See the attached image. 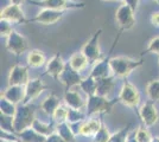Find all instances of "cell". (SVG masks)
<instances>
[{
	"instance_id": "6da1fadb",
	"label": "cell",
	"mask_w": 159,
	"mask_h": 142,
	"mask_svg": "<svg viewBox=\"0 0 159 142\" xmlns=\"http://www.w3.org/2000/svg\"><path fill=\"white\" fill-rule=\"evenodd\" d=\"M33 121H34V107L23 104L20 108L17 109V113L14 115V131L20 134L21 131L30 128L33 124Z\"/></svg>"
},
{
	"instance_id": "7a4b0ae2",
	"label": "cell",
	"mask_w": 159,
	"mask_h": 142,
	"mask_svg": "<svg viewBox=\"0 0 159 142\" xmlns=\"http://www.w3.org/2000/svg\"><path fill=\"white\" fill-rule=\"evenodd\" d=\"M111 70L119 77H125L132 72L134 69L141 65V61H135L128 57H115L109 61Z\"/></svg>"
},
{
	"instance_id": "3957f363",
	"label": "cell",
	"mask_w": 159,
	"mask_h": 142,
	"mask_svg": "<svg viewBox=\"0 0 159 142\" xmlns=\"http://www.w3.org/2000/svg\"><path fill=\"white\" fill-rule=\"evenodd\" d=\"M112 105L113 102H109L106 97L94 95V96H89V98L87 101V111H88V115L111 111Z\"/></svg>"
},
{
	"instance_id": "277c9868",
	"label": "cell",
	"mask_w": 159,
	"mask_h": 142,
	"mask_svg": "<svg viewBox=\"0 0 159 142\" xmlns=\"http://www.w3.org/2000/svg\"><path fill=\"white\" fill-rule=\"evenodd\" d=\"M134 11H133L128 5H121L116 11V15L115 19L118 21L119 26L121 27V30H129L134 26L135 24V19H134Z\"/></svg>"
},
{
	"instance_id": "5b68a950",
	"label": "cell",
	"mask_w": 159,
	"mask_h": 142,
	"mask_svg": "<svg viewBox=\"0 0 159 142\" xmlns=\"http://www.w3.org/2000/svg\"><path fill=\"white\" fill-rule=\"evenodd\" d=\"M119 98L125 105L129 107V108L137 107L140 101V96L137 88H134L132 84H129V83H125L124 84V87H122L121 91H120Z\"/></svg>"
},
{
	"instance_id": "8992f818",
	"label": "cell",
	"mask_w": 159,
	"mask_h": 142,
	"mask_svg": "<svg viewBox=\"0 0 159 142\" xmlns=\"http://www.w3.org/2000/svg\"><path fill=\"white\" fill-rule=\"evenodd\" d=\"M102 32V30H98L95 34L92 37V39L87 43L86 45L82 49V52L87 57L88 62L94 63V62H99L100 59V47H99V37Z\"/></svg>"
},
{
	"instance_id": "52a82bcc",
	"label": "cell",
	"mask_w": 159,
	"mask_h": 142,
	"mask_svg": "<svg viewBox=\"0 0 159 142\" xmlns=\"http://www.w3.org/2000/svg\"><path fill=\"white\" fill-rule=\"evenodd\" d=\"M29 74L25 67L14 65L10 76H8V85L10 87H25L29 83Z\"/></svg>"
},
{
	"instance_id": "ba28073f",
	"label": "cell",
	"mask_w": 159,
	"mask_h": 142,
	"mask_svg": "<svg viewBox=\"0 0 159 142\" xmlns=\"http://www.w3.org/2000/svg\"><path fill=\"white\" fill-rule=\"evenodd\" d=\"M6 47H7V50L11 51L12 54L19 56V54H21L25 50H26V47H27L26 39H25L21 34H19L18 32L13 31L12 33L8 36V39H7V43H6Z\"/></svg>"
},
{
	"instance_id": "9c48e42d",
	"label": "cell",
	"mask_w": 159,
	"mask_h": 142,
	"mask_svg": "<svg viewBox=\"0 0 159 142\" xmlns=\"http://www.w3.org/2000/svg\"><path fill=\"white\" fill-rule=\"evenodd\" d=\"M1 19L10 23H26V20L24 19L23 11L20 10L19 5L16 4L8 5L1 11Z\"/></svg>"
},
{
	"instance_id": "30bf717a",
	"label": "cell",
	"mask_w": 159,
	"mask_h": 142,
	"mask_svg": "<svg viewBox=\"0 0 159 142\" xmlns=\"http://www.w3.org/2000/svg\"><path fill=\"white\" fill-rule=\"evenodd\" d=\"M62 11H55V10H49V8H44L36 18L30 19L26 21H36L39 24H44V25H50V24H55L56 21H58L62 18Z\"/></svg>"
},
{
	"instance_id": "8fae6325",
	"label": "cell",
	"mask_w": 159,
	"mask_h": 142,
	"mask_svg": "<svg viewBox=\"0 0 159 142\" xmlns=\"http://www.w3.org/2000/svg\"><path fill=\"white\" fill-rule=\"evenodd\" d=\"M140 117L147 127H151V126L157 123L158 113H157V109L154 108V105L151 102H147L140 108Z\"/></svg>"
},
{
	"instance_id": "7c38bea8",
	"label": "cell",
	"mask_w": 159,
	"mask_h": 142,
	"mask_svg": "<svg viewBox=\"0 0 159 142\" xmlns=\"http://www.w3.org/2000/svg\"><path fill=\"white\" fill-rule=\"evenodd\" d=\"M44 85L39 80H31L29 81L26 85H25V97L23 104H27L30 101L34 100L36 97H38L40 95V93L43 91Z\"/></svg>"
},
{
	"instance_id": "4fadbf2b",
	"label": "cell",
	"mask_w": 159,
	"mask_h": 142,
	"mask_svg": "<svg viewBox=\"0 0 159 142\" xmlns=\"http://www.w3.org/2000/svg\"><path fill=\"white\" fill-rule=\"evenodd\" d=\"M63 84H66V87H74V85H80L82 83V77L80 76L77 71H75L70 65H66L64 71L58 78Z\"/></svg>"
},
{
	"instance_id": "5bb4252c",
	"label": "cell",
	"mask_w": 159,
	"mask_h": 142,
	"mask_svg": "<svg viewBox=\"0 0 159 142\" xmlns=\"http://www.w3.org/2000/svg\"><path fill=\"white\" fill-rule=\"evenodd\" d=\"M36 4H39L40 6L49 10H55V11H62L64 8H77V7L83 6V4H73L70 0H43L42 2H36Z\"/></svg>"
},
{
	"instance_id": "9a60e30c",
	"label": "cell",
	"mask_w": 159,
	"mask_h": 142,
	"mask_svg": "<svg viewBox=\"0 0 159 142\" xmlns=\"http://www.w3.org/2000/svg\"><path fill=\"white\" fill-rule=\"evenodd\" d=\"M64 69H66V65H64V62L62 59V57L60 54H56L48 63L47 74L52 76L55 80H58L62 72L64 71Z\"/></svg>"
},
{
	"instance_id": "2e32d148",
	"label": "cell",
	"mask_w": 159,
	"mask_h": 142,
	"mask_svg": "<svg viewBox=\"0 0 159 142\" xmlns=\"http://www.w3.org/2000/svg\"><path fill=\"white\" fill-rule=\"evenodd\" d=\"M64 101H66L68 108L80 110V111L84 108V105H87V103L81 97V95L79 93H76V91H73V90H69L68 93H66Z\"/></svg>"
},
{
	"instance_id": "e0dca14e",
	"label": "cell",
	"mask_w": 159,
	"mask_h": 142,
	"mask_svg": "<svg viewBox=\"0 0 159 142\" xmlns=\"http://www.w3.org/2000/svg\"><path fill=\"white\" fill-rule=\"evenodd\" d=\"M2 97H5L13 104H17L19 102L23 103L25 97V90L23 87H8V89L2 94Z\"/></svg>"
},
{
	"instance_id": "ac0fdd59",
	"label": "cell",
	"mask_w": 159,
	"mask_h": 142,
	"mask_svg": "<svg viewBox=\"0 0 159 142\" xmlns=\"http://www.w3.org/2000/svg\"><path fill=\"white\" fill-rule=\"evenodd\" d=\"M113 87H114V82L112 77L99 78L96 80V95L101 97H107L108 94L112 91Z\"/></svg>"
},
{
	"instance_id": "d6986e66",
	"label": "cell",
	"mask_w": 159,
	"mask_h": 142,
	"mask_svg": "<svg viewBox=\"0 0 159 142\" xmlns=\"http://www.w3.org/2000/svg\"><path fill=\"white\" fill-rule=\"evenodd\" d=\"M101 127L102 126H101L100 121L92 118V120H88V121L82 123V126H81V133L80 134H82V135L84 136L96 135L98 131L101 129Z\"/></svg>"
},
{
	"instance_id": "ffe728a7",
	"label": "cell",
	"mask_w": 159,
	"mask_h": 142,
	"mask_svg": "<svg viewBox=\"0 0 159 142\" xmlns=\"http://www.w3.org/2000/svg\"><path fill=\"white\" fill-rule=\"evenodd\" d=\"M111 70V65H109V62L107 61H99L96 63V65L94 67L93 71L90 76L95 78V80H99V78H106L108 77V71Z\"/></svg>"
},
{
	"instance_id": "44dd1931",
	"label": "cell",
	"mask_w": 159,
	"mask_h": 142,
	"mask_svg": "<svg viewBox=\"0 0 159 142\" xmlns=\"http://www.w3.org/2000/svg\"><path fill=\"white\" fill-rule=\"evenodd\" d=\"M88 64V59L87 57L84 56L83 52H76L71 56L70 58V62H69V65L75 70V71H82L83 69L87 67Z\"/></svg>"
},
{
	"instance_id": "7402d4cb",
	"label": "cell",
	"mask_w": 159,
	"mask_h": 142,
	"mask_svg": "<svg viewBox=\"0 0 159 142\" xmlns=\"http://www.w3.org/2000/svg\"><path fill=\"white\" fill-rule=\"evenodd\" d=\"M21 140L24 142H45L47 137L40 135L39 133H37L33 128H29L24 131L20 133Z\"/></svg>"
},
{
	"instance_id": "603a6c76",
	"label": "cell",
	"mask_w": 159,
	"mask_h": 142,
	"mask_svg": "<svg viewBox=\"0 0 159 142\" xmlns=\"http://www.w3.org/2000/svg\"><path fill=\"white\" fill-rule=\"evenodd\" d=\"M60 101L55 95H50V97H48L45 101L42 103V109L43 111L48 115H53L56 109L60 107Z\"/></svg>"
},
{
	"instance_id": "cb8c5ba5",
	"label": "cell",
	"mask_w": 159,
	"mask_h": 142,
	"mask_svg": "<svg viewBox=\"0 0 159 142\" xmlns=\"http://www.w3.org/2000/svg\"><path fill=\"white\" fill-rule=\"evenodd\" d=\"M44 62H45V56L39 50H32L27 56V63L32 68L42 67L44 64Z\"/></svg>"
},
{
	"instance_id": "d4e9b609",
	"label": "cell",
	"mask_w": 159,
	"mask_h": 142,
	"mask_svg": "<svg viewBox=\"0 0 159 142\" xmlns=\"http://www.w3.org/2000/svg\"><path fill=\"white\" fill-rule=\"evenodd\" d=\"M57 134L64 140L66 142H75V134L70 129V126L64 123H60L57 126Z\"/></svg>"
},
{
	"instance_id": "484cf974",
	"label": "cell",
	"mask_w": 159,
	"mask_h": 142,
	"mask_svg": "<svg viewBox=\"0 0 159 142\" xmlns=\"http://www.w3.org/2000/svg\"><path fill=\"white\" fill-rule=\"evenodd\" d=\"M32 128L37 133H39L40 135L45 136V137H48V136H50L52 134V127H51V124H44L43 122H39L38 120H34L33 121Z\"/></svg>"
},
{
	"instance_id": "4316f807",
	"label": "cell",
	"mask_w": 159,
	"mask_h": 142,
	"mask_svg": "<svg viewBox=\"0 0 159 142\" xmlns=\"http://www.w3.org/2000/svg\"><path fill=\"white\" fill-rule=\"evenodd\" d=\"M80 85H81V88L83 89L89 96L96 95V80L93 78L92 76H89L84 81H82V83Z\"/></svg>"
},
{
	"instance_id": "83f0119b",
	"label": "cell",
	"mask_w": 159,
	"mask_h": 142,
	"mask_svg": "<svg viewBox=\"0 0 159 142\" xmlns=\"http://www.w3.org/2000/svg\"><path fill=\"white\" fill-rule=\"evenodd\" d=\"M0 105H1V114L7 115V116H13L14 117L16 113H17L16 104L11 103L8 100H6L5 97L1 96V103H0Z\"/></svg>"
},
{
	"instance_id": "f1b7e54d",
	"label": "cell",
	"mask_w": 159,
	"mask_h": 142,
	"mask_svg": "<svg viewBox=\"0 0 159 142\" xmlns=\"http://www.w3.org/2000/svg\"><path fill=\"white\" fill-rule=\"evenodd\" d=\"M146 93L151 101H159V81H152L148 83Z\"/></svg>"
},
{
	"instance_id": "f546056e",
	"label": "cell",
	"mask_w": 159,
	"mask_h": 142,
	"mask_svg": "<svg viewBox=\"0 0 159 142\" xmlns=\"http://www.w3.org/2000/svg\"><path fill=\"white\" fill-rule=\"evenodd\" d=\"M68 114H69V108H66L64 105H60L53 114V118L58 123H64L66 121H68Z\"/></svg>"
},
{
	"instance_id": "4dcf8cb0",
	"label": "cell",
	"mask_w": 159,
	"mask_h": 142,
	"mask_svg": "<svg viewBox=\"0 0 159 142\" xmlns=\"http://www.w3.org/2000/svg\"><path fill=\"white\" fill-rule=\"evenodd\" d=\"M13 122H14L13 116H7V115L1 114V130H5V131H8V133H12V131L14 130Z\"/></svg>"
},
{
	"instance_id": "1f68e13d",
	"label": "cell",
	"mask_w": 159,
	"mask_h": 142,
	"mask_svg": "<svg viewBox=\"0 0 159 142\" xmlns=\"http://www.w3.org/2000/svg\"><path fill=\"white\" fill-rule=\"evenodd\" d=\"M135 139L138 142H152V137L145 127H139L135 133Z\"/></svg>"
},
{
	"instance_id": "d6a6232c",
	"label": "cell",
	"mask_w": 159,
	"mask_h": 142,
	"mask_svg": "<svg viewBox=\"0 0 159 142\" xmlns=\"http://www.w3.org/2000/svg\"><path fill=\"white\" fill-rule=\"evenodd\" d=\"M127 133H128V127L124 128L122 130H120V131L111 136L108 142H127V137H128Z\"/></svg>"
},
{
	"instance_id": "836d02e7",
	"label": "cell",
	"mask_w": 159,
	"mask_h": 142,
	"mask_svg": "<svg viewBox=\"0 0 159 142\" xmlns=\"http://www.w3.org/2000/svg\"><path fill=\"white\" fill-rule=\"evenodd\" d=\"M83 114L80 110H75V109L69 108V114H68V121L69 123H76V122H81L83 120Z\"/></svg>"
},
{
	"instance_id": "e575fe53",
	"label": "cell",
	"mask_w": 159,
	"mask_h": 142,
	"mask_svg": "<svg viewBox=\"0 0 159 142\" xmlns=\"http://www.w3.org/2000/svg\"><path fill=\"white\" fill-rule=\"evenodd\" d=\"M111 136L112 135H109V133H108L106 127L102 126L101 129L98 131V134L95 135V142H108L109 139H111Z\"/></svg>"
},
{
	"instance_id": "d590c367",
	"label": "cell",
	"mask_w": 159,
	"mask_h": 142,
	"mask_svg": "<svg viewBox=\"0 0 159 142\" xmlns=\"http://www.w3.org/2000/svg\"><path fill=\"white\" fill-rule=\"evenodd\" d=\"M0 31H1V36H10V34L13 32L12 26H11V23L1 19V21H0Z\"/></svg>"
},
{
	"instance_id": "8d00e7d4",
	"label": "cell",
	"mask_w": 159,
	"mask_h": 142,
	"mask_svg": "<svg viewBox=\"0 0 159 142\" xmlns=\"http://www.w3.org/2000/svg\"><path fill=\"white\" fill-rule=\"evenodd\" d=\"M145 52H153V54H159V37L154 38L150 41L148 44V47Z\"/></svg>"
},
{
	"instance_id": "74e56055",
	"label": "cell",
	"mask_w": 159,
	"mask_h": 142,
	"mask_svg": "<svg viewBox=\"0 0 159 142\" xmlns=\"http://www.w3.org/2000/svg\"><path fill=\"white\" fill-rule=\"evenodd\" d=\"M45 142H66L58 134H51L50 136L47 137V141Z\"/></svg>"
},
{
	"instance_id": "f35d334b",
	"label": "cell",
	"mask_w": 159,
	"mask_h": 142,
	"mask_svg": "<svg viewBox=\"0 0 159 142\" xmlns=\"http://www.w3.org/2000/svg\"><path fill=\"white\" fill-rule=\"evenodd\" d=\"M125 1H126V5H128L133 11L137 10V7H138V0H125Z\"/></svg>"
},
{
	"instance_id": "ab89813d",
	"label": "cell",
	"mask_w": 159,
	"mask_h": 142,
	"mask_svg": "<svg viewBox=\"0 0 159 142\" xmlns=\"http://www.w3.org/2000/svg\"><path fill=\"white\" fill-rule=\"evenodd\" d=\"M152 23L153 25H157V26H159V13H154L152 15Z\"/></svg>"
},
{
	"instance_id": "60d3db41",
	"label": "cell",
	"mask_w": 159,
	"mask_h": 142,
	"mask_svg": "<svg viewBox=\"0 0 159 142\" xmlns=\"http://www.w3.org/2000/svg\"><path fill=\"white\" fill-rule=\"evenodd\" d=\"M127 142H138V141H137L135 135H134V136H128V137H127Z\"/></svg>"
},
{
	"instance_id": "b9f144b4",
	"label": "cell",
	"mask_w": 159,
	"mask_h": 142,
	"mask_svg": "<svg viewBox=\"0 0 159 142\" xmlns=\"http://www.w3.org/2000/svg\"><path fill=\"white\" fill-rule=\"evenodd\" d=\"M23 1H24V0H12V2H13V4H16V5H20Z\"/></svg>"
},
{
	"instance_id": "7bdbcfd3",
	"label": "cell",
	"mask_w": 159,
	"mask_h": 142,
	"mask_svg": "<svg viewBox=\"0 0 159 142\" xmlns=\"http://www.w3.org/2000/svg\"><path fill=\"white\" fill-rule=\"evenodd\" d=\"M152 142H159V137H156V139H153Z\"/></svg>"
},
{
	"instance_id": "ee69618b",
	"label": "cell",
	"mask_w": 159,
	"mask_h": 142,
	"mask_svg": "<svg viewBox=\"0 0 159 142\" xmlns=\"http://www.w3.org/2000/svg\"><path fill=\"white\" fill-rule=\"evenodd\" d=\"M1 142H14V141H4V140H1Z\"/></svg>"
},
{
	"instance_id": "f6af8a7d",
	"label": "cell",
	"mask_w": 159,
	"mask_h": 142,
	"mask_svg": "<svg viewBox=\"0 0 159 142\" xmlns=\"http://www.w3.org/2000/svg\"><path fill=\"white\" fill-rule=\"evenodd\" d=\"M156 1H157V2H158V4H159V0H156Z\"/></svg>"
},
{
	"instance_id": "bcb514c9",
	"label": "cell",
	"mask_w": 159,
	"mask_h": 142,
	"mask_svg": "<svg viewBox=\"0 0 159 142\" xmlns=\"http://www.w3.org/2000/svg\"><path fill=\"white\" fill-rule=\"evenodd\" d=\"M118 1H120V0H118Z\"/></svg>"
}]
</instances>
